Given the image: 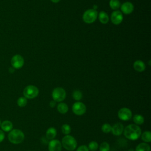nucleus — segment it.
<instances>
[{
  "mask_svg": "<svg viewBox=\"0 0 151 151\" xmlns=\"http://www.w3.org/2000/svg\"><path fill=\"white\" fill-rule=\"evenodd\" d=\"M123 132L124 136L131 140H135L139 139L142 134L140 127L135 124H130L127 126Z\"/></svg>",
  "mask_w": 151,
  "mask_h": 151,
  "instance_id": "f257e3e1",
  "label": "nucleus"
},
{
  "mask_svg": "<svg viewBox=\"0 0 151 151\" xmlns=\"http://www.w3.org/2000/svg\"><path fill=\"white\" fill-rule=\"evenodd\" d=\"M9 141L13 144H19L22 143L25 138L24 133L19 129H12L8 135Z\"/></svg>",
  "mask_w": 151,
  "mask_h": 151,
  "instance_id": "f03ea898",
  "label": "nucleus"
},
{
  "mask_svg": "<svg viewBox=\"0 0 151 151\" xmlns=\"http://www.w3.org/2000/svg\"><path fill=\"white\" fill-rule=\"evenodd\" d=\"M61 145L66 150L72 151L77 147V141L72 136L65 135L62 139Z\"/></svg>",
  "mask_w": 151,
  "mask_h": 151,
  "instance_id": "7ed1b4c3",
  "label": "nucleus"
},
{
  "mask_svg": "<svg viewBox=\"0 0 151 151\" xmlns=\"http://www.w3.org/2000/svg\"><path fill=\"white\" fill-rule=\"evenodd\" d=\"M39 93L38 88L33 85H29L25 87L23 91L24 96L26 99H32L35 98Z\"/></svg>",
  "mask_w": 151,
  "mask_h": 151,
  "instance_id": "20e7f679",
  "label": "nucleus"
},
{
  "mask_svg": "<svg viewBox=\"0 0 151 151\" xmlns=\"http://www.w3.org/2000/svg\"><path fill=\"white\" fill-rule=\"evenodd\" d=\"M98 14L96 10L94 9H89L86 11L83 15V19L87 24H91L97 19Z\"/></svg>",
  "mask_w": 151,
  "mask_h": 151,
  "instance_id": "39448f33",
  "label": "nucleus"
},
{
  "mask_svg": "<svg viewBox=\"0 0 151 151\" xmlns=\"http://www.w3.org/2000/svg\"><path fill=\"white\" fill-rule=\"evenodd\" d=\"M66 97L65 90L62 87H56L52 92V97L55 102H61L63 101Z\"/></svg>",
  "mask_w": 151,
  "mask_h": 151,
  "instance_id": "423d86ee",
  "label": "nucleus"
},
{
  "mask_svg": "<svg viewBox=\"0 0 151 151\" xmlns=\"http://www.w3.org/2000/svg\"><path fill=\"white\" fill-rule=\"evenodd\" d=\"M11 64L12 67L14 69H19L22 68L24 64V59L22 55L15 54L11 58Z\"/></svg>",
  "mask_w": 151,
  "mask_h": 151,
  "instance_id": "0eeeda50",
  "label": "nucleus"
},
{
  "mask_svg": "<svg viewBox=\"0 0 151 151\" xmlns=\"http://www.w3.org/2000/svg\"><path fill=\"white\" fill-rule=\"evenodd\" d=\"M72 110L75 114L81 116L86 113V106L83 103L77 101L73 104L72 107Z\"/></svg>",
  "mask_w": 151,
  "mask_h": 151,
  "instance_id": "6e6552de",
  "label": "nucleus"
},
{
  "mask_svg": "<svg viewBox=\"0 0 151 151\" xmlns=\"http://www.w3.org/2000/svg\"><path fill=\"white\" fill-rule=\"evenodd\" d=\"M132 116V113L131 110L126 107H123L120 109L118 111L119 118L123 121L129 120Z\"/></svg>",
  "mask_w": 151,
  "mask_h": 151,
  "instance_id": "1a4fd4ad",
  "label": "nucleus"
},
{
  "mask_svg": "<svg viewBox=\"0 0 151 151\" xmlns=\"http://www.w3.org/2000/svg\"><path fill=\"white\" fill-rule=\"evenodd\" d=\"M62 145L60 140L57 139H52L49 142L48 150L49 151H61Z\"/></svg>",
  "mask_w": 151,
  "mask_h": 151,
  "instance_id": "9d476101",
  "label": "nucleus"
},
{
  "mask_svg": "<svg viewBox=\"0 0 151 151\" xmlns=\"http://www.w3.org/2000/svg\"><path fill=\"white\" fill-rule=\"evenodd\" d=\"M123 17L122 12L119 11H115L111 13V21L115 25L120 24L123 21Z\"/></svg>",
  "mask_w": 151,
  "mask_h": 151,
  "instance_id": "9b49d317",
  "label": "nucleus"
},
{
  "mask_svg": "<svg viewBox=\"0 0 151 151\" xmlns=\"http://www.w3.org/2000/svg\"><path fill=\"white\" fill-rule=\"evenodd\" d=\"M124 130V126L121 123H116L111 126V132L115 136H119L122 134Z\"/></svg>",
  "mask_w": 151,
  "mask_h": 151,
  "instance_id": "f8f14e48",
  "label": "nucleus"
},
{
  "mask_svg": "<svg viewBox=\"0 0 151 151\" xmlns=\"http://www.w3.org/2000/svg\"><path fill=\"white\" fill-rule=\"evenodd\" d=\"M121 10L125 14H130L133 11L134 6L130 2H125L121 5Z\"/></svg>",
  "mask_w": 151,
  "mask_h": 151,
  "instance_id": "ddd939ff",
  "label": "nucleus"
},
{
  "mask_svg": "<svg viewBox=\"0 0 151 151\" xmlns=\"http://www.w3.org/2000/svg\"><path fill=\"white\" fill-rule=\"evenodd\" d=\"M3 132H10L13 127V124L12 122L9 120H4L2 122H1V126H0Z\"/></svg>",
  "mask_w": 151,
  "mask_h": 151,
  "instance_id": "4468645a",
  "label": "nucleus"
},
{
  "mask_svg": "<svg viewBox=\"0 0 151 151\" xmlns=\"http://www.w3.org/2000/svg\"><path fill=\"white\" fill-rule=\"evenodd\" d=\"M134 70L138 72H142L145 70L146 65L145 63L141 60H137L133 64Z\"/></svg>",
  "mask_w": 151,
  "mask_h": 151,
  "instance_id": "2eb2a0df",
  "label": "nucleus"
},
{
  "mask_svg": "<svg viewBox=\"0 0 151 151\" xmlns=\"http://www.w3.org/2000/svg\"><path fill=\"white\" fill-rule=\"evenodd\" d=\"M57 135V130L54 127H50L46 131V137L50 140H52Z\"/></svg>",
  "mask_w": 151,
  "mask_h": 151,
  "instance_id": "dca6fc26",
  "label": "nucleus"
},
{
  "mask_svg": "<svg viewBox=\"0 0 151 151\" xmlns=\"http://www.w3.org/2000/svg\"><path fill=\"white\" fill-rule=\"evenodd\" d=\"M150 147L149 145L147 143H141L139 144L136 147L134 151H150Z\"/></svg>",
  "mask_w": 151,
  "mask_h": 151,
  "instance_id": "f3484780",
  "label": "nucleus"
},
{
  "mask_svg": "<svg viewBox=\"0 0 151 151\" xmlns=\"http://www.w3.org/2000/svg\"><path fill=\"white\" fill-rule=\"evenodd\" d=\"M99 19L101 23L102 24H107L109 21V18L108 15L104 11L100 12L99 14Z\"/></svg>",
  "mask_w": 151,
  "mask_h": 151,
  "instance_id": "a211bd4d",
  "label": "nucleus"
},
{
  "mask_svg": "<svg viewBox=\"0 0 151 151\" xmlns=\"http://www.w3.org/2000/svg\"><path fill=\"white\" fill-rule=\"evenodd\" d=\"M57 110L61 114H65L68 110V107L64 103H60L57 106Z\"/></svg>",
  "mask_w": 151,
  "mask_h": 151,
  "instance_id": "6ab92c4d",
  "label": "nucleus"
},
{
  "mask_svg": "<svg viewBox=\"0 0 151 151\" xmlns=\"http://www.w3.org/2000/svg\"><path fill=\"white\" fill-rule=\"evenodd\" d=\"M142 140L145 143H149L151 141V133L150 131H145L141 134Z\"/></svg>",
  "mask_w": 151,
  "mask_h": 151,
  "instance_id": "aec40b11",
  "label": "nucleus"
},
{
  "mask_svg": "<svg viewBox=\"0 0 151 151\" xmlns=\"http://www.w3.org/2000/svg\"><path fill=\"white\" fill-rule=\"evenodd\" d=\"M133 122H134L135 124L136 125H139V124H142L144 123V117L140 114H135L133 116Z\"/></svg>",
  "mask_w": 151,
  "mask_h": 151,
  "instance_id": "412c9836",
  "label": "nucleus"
},
{
  "mask_svg": "<svg viewBox=\"0 0 151 151\" xmlns=\"http://www.w3.org/2000/svg\"><path fill=\"white\" fill-rule=\"evenodd\" d=\"M109 5L112 9L116 10L120 6V2L119 0H110L109 2Z\"/></svg>",
  "mask_w": 151,
  "mask_h": 151,
  "instance_id": "4be33fe9",
  "label": "nucleus"
},
{
  "mask_svg": "<svg viewBox=\"0 0 151 151\" xmlns=\"http://www.w3.org/2000/svg\"><path fill=\"white\" fill-rule=\"evenodd\" d=\"M27 104V99L25 97H20L17 100V104L20 107H25Z\"/></svg>",
  "mask_w": 151,
  "mask_h": 151,
  "instance_id": "5701e85b",
  "label": "nucleus"
},
{
  "mask_svg": "<svg viewBox=\"0 0 151 151\" xmlns=\"http://www.w3.org/2000/svg\"><path fill=\"white\" fill-rule=\"evenodd\" d=\"M87 147L90 151H96L99 147V145L96 141H91L88 143Z\"/></svg>",
  "mask_w": 151,
  "mask_h": 151,
  "instance_id": "b1692460",
  "label": "nucleus"
},
{
  "mask_svg": "<svg viewBox=\"0 0 151 151\" xmlns=\"http://www.w3.org/2000/svg\"><path fill=\"white\" fill-rule=\"evenodd\" d=\"M73 97L75 100L79 101L83 97V94L80 90H74L73 93Z\"/></svg>",
  "mask_w": 151,
  "mask_h": 151,
  "instance_id": "393cba45",
  "label": "nucleus"
},
{
  "mask_svg": "<svg viewBox=\"0 0 151 151\" xmlns=\"http://www.w3.org/2000/svg\"><path fill=\"white\" fill-rule=\"evenodd\" d=\"M61 131L63 134L68 135L71 132V127L68 124H64L61 127Z\"/></svg>",
  "mask_w": 151,
  "mask_h": 151,
  "instance_id": "a878e982",
  "label": "nucleus"
},
{
  "mask_svg": "<svg viewBox=\"0 0 151 151\" xmlns=\"http://www.w3.org/2000/svg\"><path fill=\"white\" fill-rule=\"evenodd\" d=\"M110 150V145L106 142H104L101 143L99 147V151H109Z\"/></svg>",
  "mask_w": 151,
  "mask_h": 151,
  "instance_id": "bb28decb",
  "label": "nucleus"
},
{
  "mask_svg": "<svg viewBox=\"0 0 151 151\" xmlns=\"http://www.w3.org/2000/svg\"><path fill=\"white\" fill-rule=\"evenodd\" d=\"M101 130L105 133H110L111 130V126L109 123H104L101 126Z\"/></svg>",
  "mask_w": 151,
  "mask_h": 151,
  "instance_id": "cd10ccee",
  "label": "nucleus"
},
{
  "mask_svg": "<svg viewBox=\"0 0 151 151\" xmlns=\"http://www.w3.org/2000/svg\"><path fill=\"white\" fill-rule=\"evenodd\" d=\"M76 151H89L88 147L86 145H81L78 147Z\"/></svg>",
  "mask_w": 151,
  "mask_h": 151,
  "instance_id": "c85d7f7f",
  "label": "nucleus"
},
{
  "mask_svg": "<svg viewBox=\"0 0 151 151\" xmlns=\"http://www.w3.org/2000/svg\"><path fill=\"white\" fill-rule=\"evenodd\" d=\"M4 138H5L4 132L2 130H0V143L4 140Z\"/></svg>",
  "mask_w": 151,
  "mask_h": 151,
  "instance_id": "c756f323",
  "label": "nucleus"
},
{
  "mask_svg": "<svg viewBox=\"0 0 151 151\" xmlns=\"http://www.w3.org/2000/svg\"><path fill=\"white\" fill-rule=\"evenodd\" d=\"M56 105V102L54 101V100H51L50 102V106L52 108L54 107Z\"/></svg>",
  "mask_w": 151,
  "mask_h": 151,
  "instance_id": "7c9ffc66",
  "label": "nucleus"
},
{
  "mask_svg": "<svg viewBox=\"0 0 151 151\" xmlns=\"http://www.w3.org/2000/svg\"><path fill=\"white\" fill-rule=\"evenodd\" d=\"M60 1V0H51V1L52 2H54V3H57V2H58Z\"/></svg>",
  "mask_w": 151,
  "mask_h": 151,
  "instance_id": "2f4dec72",
  "label": "nucleus"
},
{
  "mask_svg": "<svg viewBox=\"0 0 151 151\" xmlns=\"http://www.w3.org/2000/svg\"><path fill=\"white\" fill-rule=\"evenodd\" d=\"M128 151H134V149H132V148H131V149H129V150H128Z\"/></svg>",
  "mask_w": 151,
  "mask_h": 151,
  "instance_id": "473e14b6",
  "label": "nucleus"
},
{
  "mask_svg": "<svg viewBox=\"0 0 151 151\" xmlns=\"http://www.w3.org/2000/svg\"><path fill=\"white\" fill-rule=\"evenodd\" d=\"M1 120H0V126H1Z\"/></svg>",
  "mask_w": 151,
  "mask_h": 151,
  "instance_id": "72a5a7b5",
  "label": "nucleus"
}]
</instances>
